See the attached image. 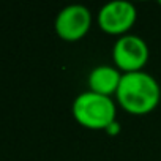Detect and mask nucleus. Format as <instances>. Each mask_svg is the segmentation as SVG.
<instances>
[{
  "label": "nucleus",
  "instance_id": "f257e3e1",
  "mask_svg": "<svg viewBox=\"0 0 161 161\" xmlns=\"http://www.w3.org/2000/svg\"><path fill=\"white\" fill-rule=\"evenodd\" d=\"M115 95L119 103L128 112L147 114L159 103L161 89L155 76L141 69L122 74V80Z\"/></svg>",
  "mask_w": 161,
  "mask_h": 161
},
{
  "label": "nucleus",
  "instance_id": "f03ea898",
  "mask_svg": "<svg viewBox=\"0 0 161 161\" xmlns=\"http://www.w3.org/2000/svg\"><path fill=\"white\" fill-rule=\"evenodd\" d=\"M73 115L80 125L87 128L106 130L112 122H115V104L111 97L86 90L74 98Z\"/></svg>",
  "mask_w": 161,
  "mask_h": 161
},
{
  "label": "nucleus",
  "instance_id": "7ed1b4c3",
  "mask_svg": "<svg viewBox=\"0 0 161 161\" xmlns=\"http://www.w3.org/2000/svg\"><path fill=\"white\" fill-rule=\"evenodd\" d=\"M112 58L115 65L125 73L141 71L148 60V46L139 35H122L115 40L112 47Z\"/></svg>",
  "mask_w": 161,
  "mask_h": 161
},
{
  "label": "nucleus",
  "instance_id": "20e7f679",
  "mask_svg": "<svg viewBox=\"0 0 161 161\" xmlns=\"http://www.w3.org/2000/svg\"><path fill=\"white\" fill-rule=\"evenodd\" d=\"M92 24L90 10L82 3H69L63 7L55 16V32L66 41L82 38Z\"/></svg>",
  "mask_w": 161,
  "mask_h": 161
},
{
  "label": "nucleus",
  "instance_id": "39448f33",
  "mask_svg": "<svg viewBox=\"0 0 161 161\" xmlns=\"http://www.w3.org/2000/svg\"><path fill=\"white\" fill-rule=\"evenodd\" d=\"M137 11L130 0H109L98 13V24L108 33H125L136 21Z\"/></svg>",
  "mask_w": 161,
  "mask_h": 161
},
{
  "label": "nucleus",
  "instance_id": "423d86ee",
  "mask_svg": "<svg viewBox=\"0 0 161 161\" xmlns=\"http://www.w3.org/2000/svg\"><path fill=\"white\" fill-rule=\"evenodd\" d=\"M122 80V74L119 71V68L103 63L95 66L90 74H89V87L92 92L101 93L109 97L111 93H115Z\"/></svg>",
  "mask_w": 161,
  "mask_h": 161
},
{
  "label": "nucleus",
  "instance_id": "0eeeda50",
  "mask_svg": "<svg viewBox=\"0 0 161 161\" xmlns=\"http://www.w3.org/2000/svg\"><path fill=\"white\" fill-rule=\"evenodd\" d=\"M106 130H108L109 133H112V134H114V133H117V131L120 130V126H119V123H117V120H115V122H112V123H111Z\"/></svg>",
  "mask_w": 161,
  "mask_h": 161
},
{
  "label": "nucleus",
  "instance_id": "6e6552de",
  "mask_svg": "<svg viewBox=\"0 0 161 161\" xmlns=\"http://www.w3.org/2000/svg\"><path fill=\"white\" fill-rule=\"evenodd\" d=\"M159 5H161V0H159Z\"/></svg>",
  "mask_w": 161,
  "mask_h": 161
}]
</instances>
